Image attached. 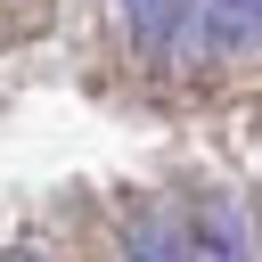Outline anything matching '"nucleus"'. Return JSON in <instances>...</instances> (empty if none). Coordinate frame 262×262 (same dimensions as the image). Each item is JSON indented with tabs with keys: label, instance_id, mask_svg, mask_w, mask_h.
Returning a JSON list of instances; mask_svg holds the SVG:
<instances>
[{
	"label": "nucleus",
	"instance_id": "nucleus-1",
	"mask_svg": "<svg viewBox=\"0 0 262 262\" xmlns=\"http://www.w3.org/2000/svg\"><path fill=\"white\" fill-rule=\"evenodd\" d=\"M205 41H213L221 57L262 49V0H205Z\"/></svg>",
	"mask_w": 262,
	"mask_h": 262
},
{
	"label": "nucleus",
	"instance_id": "nucleus-2",
	"mask_svg": "<svg viewBox=\"0 0 262 262\" xmlns=\"http://www.w3.org/2000/svg\"><path fill=\"white\" fill-rule=\"evenodd\" d=\"M123 262H196V254H188V229H180V221L131 213V221H123Z\"/></svg>",
	"mask_w": 262,
	"mask_h": 262
},
{
	"label": "nucleus",
	"instance_id": "nucleus-3",
	"mask_svg": "<svg viewBox=\"0 0 262 262\" xmlns=\"http://www.w3.org/2000/svg\"><path fill=\"white\" fill-rule=\"evenodd\" d=\"M123 25H131V41L147 57H164L180 41V25H188V0H123Z\"/></svg>",
	"mask_w": 262,
	"mask_h": 262
},
{
	"label": "nucleus",
	"instance_id": "nucleus-4",
	"mask_svg": "<svg viewBox=\"0 0 262 262\" xmlns=\"http://www.w3.org/2000/svg\"><path fill=\"white\" fill-rule=\"evenodd\" d=\"M188 254H196V262H246V229H237V213H229V205H213V213H205V229L188 237Z\"/></svg>",
	"mask_w": 262,
	"mask_h": 262
}]
</instances>
